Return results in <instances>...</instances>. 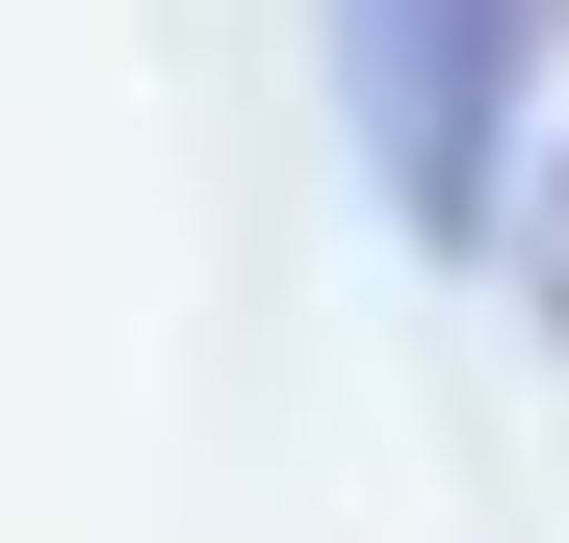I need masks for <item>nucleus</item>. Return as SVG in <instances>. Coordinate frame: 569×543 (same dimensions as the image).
Wrapping results in <instances>:
<instances>
[{"instance_id": "obj_1", "label": "nucleus", "mask_w": 569, "mask_h": 543, "mask_svg": "<svg viewBox=\"0 0 569 543\" xmlns=\"http://www.w3.org/2000/svg\"><path fill=\"white\" fill-rule=\"evenodd\" d=\"M569 0H337V104H362V181L415 233H492L518 208V104H543Z\"/></svg>"}, {"instance_id": "obj_2", "label": "nucleus", "mask_w": 569, "mask_h": 543, "mask_svg": "<svg viewBox=\"0 0 569 543\" xmlns=\"http://www.w3.org/2000/svg\"><path fill=\"white\" fill-rule=\"evenodd\" d=\"M518 259H543V336H569V155L518 181Z\"/></svg>"}]
</instances>
